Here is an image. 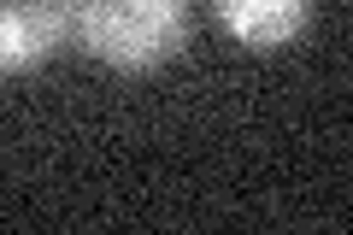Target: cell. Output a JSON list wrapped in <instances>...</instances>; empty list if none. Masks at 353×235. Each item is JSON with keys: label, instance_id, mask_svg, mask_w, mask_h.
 <instances>
[{"label": "cell", "instance_id": "obj_4", "mask_svg": "<svg viewBox=\"0 0 353 235\" xmlns=\"http://www.w3.org/2000/svg\"><path fill=\"white\" fill-rule=\"evenodd\" d=\"M48 12H53V18H59V24L77 36V12H83V0H48Z\"/></svg>", "mask_w": 353, "mask_h": 235}, {"label": "cell", "instance_id": "obj_1", "mask_svg": "<svg viewBox=\"0 0 353 235\" xmlns=\"http://www.w3.org/2000/svg\"><path fill=\"white\" fill-rule=\"evenodd\" d=\"M71 41L112 71H159L189 41V0H83Z\"/></svg>", "mask_w": 353, "mask_h": 235}, {"label": "cell", "instance_id": "obj_3", "mask_svg": "<svg viewBox=\"0 0 353 235\" xmlns=\"http://www.w3.org/2000/svg\"><path fill=\"white\" fill-rule=\"evenodd\" d=\"M206 6H212L218 30L236 36L241 48H253V53L289 48L306 30V18H312V0H206Z\"/></svg>", "mask_w": 353, "mask_h": 235}, {"label": "cell", "instance_id": "obj_2", "mask_svg": "<svg viewBox=\"0 0 353 235\" xmlns=\"http://www.w3.org/2000/svg\"><path fill=\"white\" fill-rule=\"evenodd\" d=\"M71 41V30L48 12V0H0V76L41 71Z\"/></svg>", "mask_w": 353, "mask_h": 235}]
</instances>
